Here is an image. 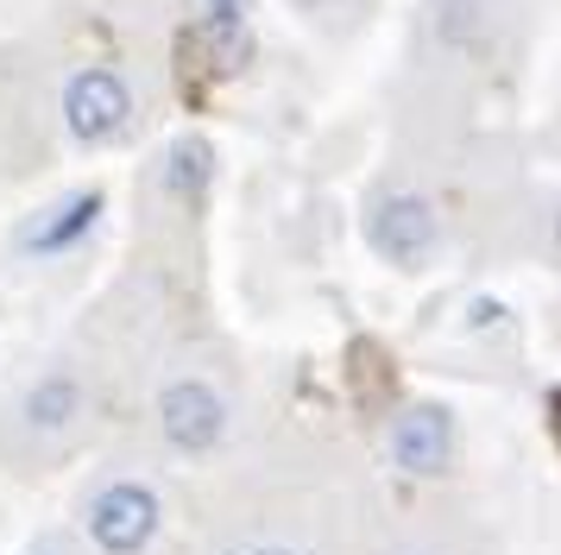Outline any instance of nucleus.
I'll return each instance as SVG.
<instances>
[{
  "instance_id": "obj_1",
  "label": "nucleus",
  "mask_w": 561,
  "mask_h": 555,
  "mask_svg": "<svg viewBox=\"0 0 561 555\" xmlns=\"http://www.w3.org/2000/svg\"><path fill=\"white\" fill-rule=\"evenodd\" d=\"M158 423H164V442L183 454H208L221 442V429H228V404L215 385L203 378H178V385H164V398H158Z\"/></svg>"
},
{
  "instance_id": "obj_2",
  "label": "nucleus",
  "mask_w": 561,
  "mask_h": 555,
  "mask_svg": "<svg viewBox=\"0 0 561 555\" xmlns=\"http://www.w3.org/2000/svg\"><path fill=\"white\" fill-rule=\"evenodd\" d=\"M89 530H95V543H102L107 555H139L158 536L152 486H139V479H114L102 499L89 505Z\"/></svg>"
},
{
  "instance_id": "obj_3",
  "label": "nucleus",
  "mask_w": 561,
  "mask_h": 555,
  "mask_svg": "<svg viewBox=\"0 0 561 555\" xmlns=\"http://www.w3.org/2000/svg\"><path fill=\"white\" fill-rule=\"evenodd\" d=\"M127 114H133V95L114 70H77L70 76V89H64V126L77 133L82 146L114 139V133L127 126Z\"/></svg>"
},
{
  "instance_id": "obj_4",
  "label": "nucleus",
  "mask_w": 561,
  "mask_h": 555,
  "mask_svg": "<svg viewBox=\"0 0 561 555\" xmlns=\"http://www.w3.org/2000/svg\"><path fill=\"white\" fill-rule=\"evenodd\" d=\"M391 461L416 479L442 474L455 461V423H448V410L442 404H410L404 417L391 423Z\"/></svg>"
},
{
  "instance_id": "obj_5",
  "label": "nucleus",
  "mask_w": 561,
  "mask_h": 555,
  "mask_svg": "<svg viewBox=\"0 0 561 555\" xmlns=\"http://www.w3.org/2000/svg\"><path fill=\"white\" fill-rule=\"evenodd\" d=\"M373 247L391 252L398 265H416L435 247V208L423 196H391L373 222Z\"/></svg>"
},
{
  "instance_id": "obj_6",
  "label": "nucleus",
  "mask_w": 561,
  "mask_h": 555,
  "mask_svg": "<svg viewBox=\"0 0 561 555\" xmlns=\"http://www.w3.org/2000/svg\"><path fill=\"white\" fill-rule=\"evenodd\" d=\"M77 417H82V385L70 373L38 378L26 392V423L38 429V435H57V429H70Z\"/></svg>"
},
{
  "instance_id": "obj_7",
  "label": "nucleus",
  "mask_w": 561,
  "mask_h": 555,
  "mask_svg": "<svg viewBox=\"0 0 561 555\" xmlns=\"http://www.w3.org/2000/svg\"><path fill=\"white\" fill-rule=\"evenodd\" d=\"M95 215H102V190H82V196H70L45 227H32L26 247H32V252H64L70 240H82V234L95 227Z\"/></svg>"
},
{
  "instance_id": "obj_8",
  "label": "nucleus",
  "mask_w": 561,
  "mask_h": 555,
  "mask_svg": "<svg viewBox=\"0 0 561 555\" xmlns=\"http://www.w3.org/2000/svg\"><path fill=\"white\" fill-rule=\"evenodd\" d=\"M208 171H215V165H208V146H203V139H183V146L171 151L164 183H171V196H178V202H196L208 190Z\"/></svg>"
},
{
  "instance_id": "obj_9",
  "label": "nucleus",
  "mask_w": 561,
  "mask_h": 555,
  "mask_svg": "<svg viewBox=\"0 0 561 555\" xmlns=\"http://www.w3.org/2000/svg\"><path fill=\"white\" fill-rule=\"evenodd\" d=\"M265 555H284V550H265Z\"/></svg>"
}]
</instances>
